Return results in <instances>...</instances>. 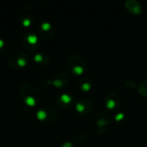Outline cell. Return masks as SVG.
I'll use <instances>...</instances> for the list:
<instances>
[{
	"instance_id": "7",
	"label": "cell",
	"mask_w": 147,
	"mask_h": 147,
	"mask_svg": "<svg viewBox=\"0 0 147 147\" xmlns=\"http://www.w3.org/2000/svg\"><path fill=\"white\" fill-rule=\"evenodd\" d=\"M138 93L144 98H147V78H145L137 88Z\"/></svg>"
},
{
	"instance_id": "3",
	"label": "cell",
	"mask_w": 147,
	"mask_h": 147,
	"mask_svg": "<svg viewBox=\"0 0 147 147\" xmlns=\"http://www.w3.org/2000/svg\"><path fill=\"white\" fill-rule=\"evenodd\" d=\"M94 109L95 103L90 98H83L76 103V110L83 117L90 115Z\"/></svg>"
},
{
	"instance_id": "6",
	"label": "cell",
	"mask_w": 147,
	"mask_h": 147,
	"mask_svg": "<svg viewBox=\"0 0 147 147\" xmlns=\"http://www.w3.org/2000/svg\"><path fill=\"white\" fill-rule=\"evenodd\" d=\"M78 87L83 91H85V92L90 91L93 87V82L90 79V78L83 76L78 81Z\"/></svg>"
},
{
	"instance_id": "4",
	"label": "cell",
	"mask_w": 147,
	"mask_h": 147,
	"mask_svg": "<svg viewBox=\"0 0 147 147\" xmlns=\"http://www.w3.org/2000/svg\"><path fill=\"white\" fill-rule=\"evenodd\" d=\"M105 107L110 111H118L121 107V98L115 92H109L104 98Z\"/></svg>"
},
{
	"instance_id": "5",
	"label": "cell",
	"mask_w": 147,
	"mask_h": 147,
	"mask_svg": "<svg viewBox=\"0 0 147 147\" xmlns=\"http://www.w3.org/2000/svg\"><path fill=\"white\" fill-rule=\"evenodd\" d=\"M126 9L133 15L138 16L142 12V6L138 0H127L125 2Z\"/></svg>"
},
{
	"instance_id": "1",
	"label": "cell",
	"mask_w": 147,
	"mask_h": 147,
	"mask_svg": "<svg viewBox=\"0 0 147 147\" xmlns=\"http://www.w3.org/2000/svg\"><path fill=\"white\" fill-rule=\"evenodd\" d=\"M113 123L112 115L106 110L96 111L91 119L92 132L97 135H102L109 131Z\"/></svg>"
},
{
	"instance_id": "8",
	"label": "cell",
	"mask_w": 147,
	"mask_h": 147,
	"mask_svg": "<svg viewBox=\"0 0 147 147\" xmlns=\"http://www.w3.org/2000/svg\"><path fill=\"white\" fill-rule=\"evenodd\" d=\"M88 138V134L84 132V131H80L78 132L75 135H74V140L78 145H82L84 144L86 140Z\"/></svg>"
},
{
	"instance_id": "10",
	"label": "cell",
	"mask_w": 147,
	"mask_h": 147,
	"mask_svg": "<svg viewBox=\"0 0 147 147\" xmlns=\"http://www.w3.org/2000/svg\"><path fill=\"white\" fill-rule=\"evenodd\" d=\"M115 121L118 125H123L127 122V116L126 114L120 112L115 116Z\"/></svg>"
},
{
	"instance_id": "11",
	"label": "cell",
	"mask_w": 147,
	"mask_h": 147,
	"mask_svg": "<svg viewBox=\"0 0 147 147\" xmlns=\"http://www.w3.org/2000/svg\"><path fill=\"white\" fill-rule=\"evenodd\" d=\"M68 81H69V76H68V74L65 73V72H63L62 75H61V77H59L55 81V83H56V84L58 86H61V85H64L65 84H66Z\"/></svg>"
},
{
	"instance_id": "9",
	"label": "cell",
	"mask_w": 147,
	"mask_h": 147,
	"mask_svg": "<svg viewBox=\"0 0 147 147\" xmlns=\"http://www.w3.org/2000/svg\"><path fill=\"white\" fill-rule=\"evenodd\" d=\"M59 102L60 103L64 106V107H70L72 105L73 102H74V99L72 97V96H70V95H66V94H64L60 96L59 98Z\"/></svg>"
},
{
	"instance_id": "12",
	"label": "cell",
	"mask_w": 147,
	"mask_h": 147,
	"mask_svg": "<svg viewBox=\"0 0 147 147\" xmlns=\"http://www.w3.org/2000/svg\"><path fill=\"white\" fill-rule=\"evenodd\" d=\"M125 86L127 87V88L130 89V90H134V89H137V88H138V86L136 85L135 82L133 81V80H127V81H126Z\"/></svg>"
},
{
	"instance_id": "2",
	"label": "cell",
	"mask_w": 147,
	"mask_h": 147,
	"mask_svg": "<svg viewBox=\"0 0 147 147\" xmlns=\"http://www.w3.org/2000/svg\"><path fill=\"white\" fill-rule=\"evenodd\" d=\"M66 66L76 76L83 75L88 70L86 61L78 54H71L66 61Z\"/></svg>"
},
{
	"instance_id": "13",
	"label": "cell",
	"mask_w": 147,
	"mask_h": 147,
	"mask_svg": "<svg viewBox=\"0 0 147 147\" xmlns=\"http://www.w3.org/2000/svg\"><path fill=\"white\" fill-rule=\"evenodd\" d=\"M62 147H74V146H73V145H72L71 142H65V143H64V144H63Z\"/></svg>"
}]
</instances>
